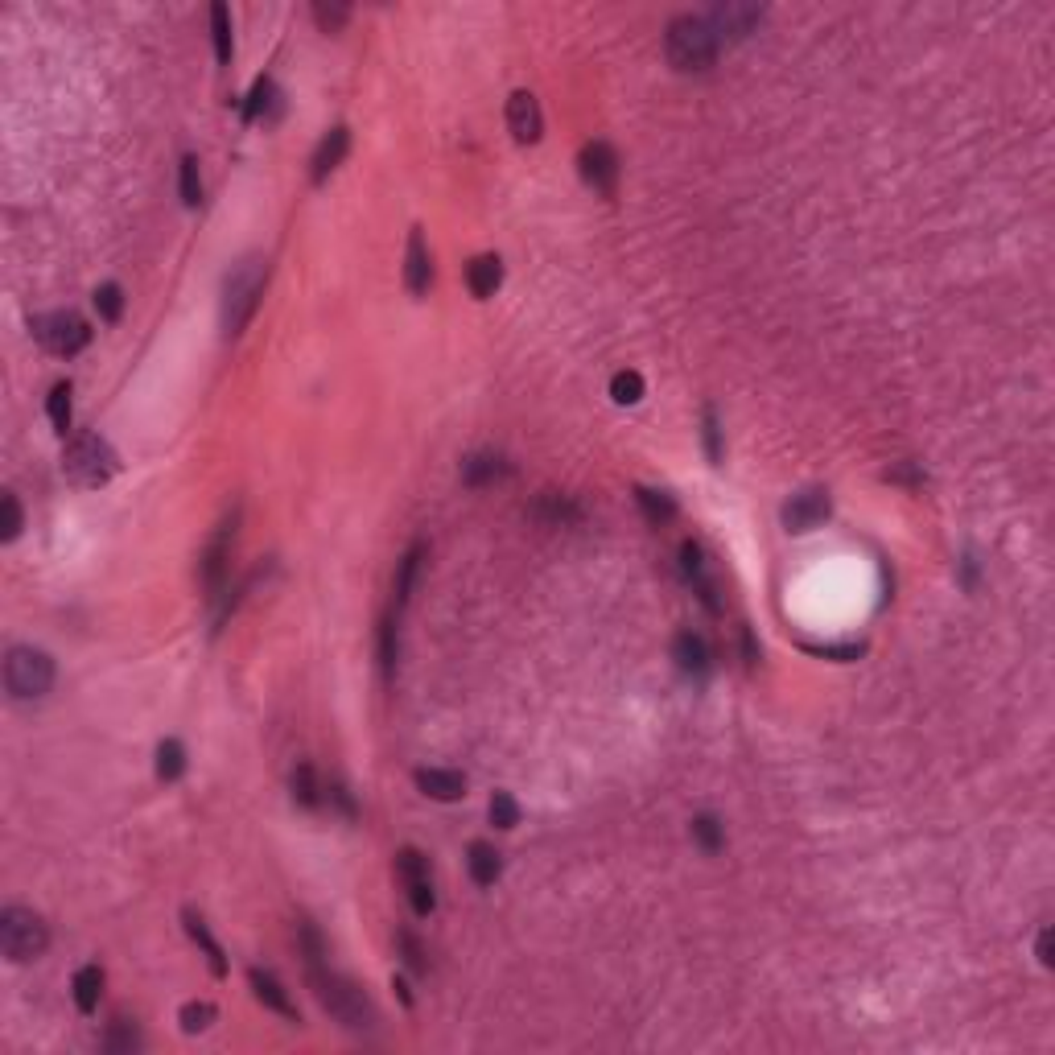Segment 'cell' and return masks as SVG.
Instances as JSON below:
<instances>
[{"label":"cell","instance_id":"cell-37","mask_svg":"<svg viewBox=\"0 0 1055 1055\" xmlns=\"http://www.w3.org/2000/svg\"><path fill=\"white\" fill-rule=\"evenodd\" d=\"M178 186H182V202H186V207H198V202H202V174H198V157L194 153L182 157V182Z\"/></svg>","mask_w":1055,"mask_h":1055},{"label":"cell","instance_id":"cell-19","mask_svg":"<svg viewBox=\"0 0 1055 1055\" xmlns=\"http://www.w3.org/2000/svg\"><path fill=\"white\" fill-rule=\"evenodd\" d=\"M248 981H252V994H256V1002H264L268 1010H277L281 1018H289V1023H301V1014H297V1006H293V998L285 994V985L272 977V973H264V969H252L248 973Z\"/></svg>","mask_w":1055,"mask_h":1055},{"label":"cell","instance_id":"cell-25","mask_svg":"<svg viewBox=\"0 0 1055 1055\" xmlns=\"http://www.w3.org/2000/svg\"><path fill=\"white\" fill-rule=\"evenodd\" d=\"M635 503H639V512L648 524L664 528L668 520H676V499L668 491H652V487H635Z\"/></svg>","mask_w":1055,"mask_h":1055},{"label":"cell","instance_id":"cell-26","mask_svg":"<svg viewBox=\"0 0 1055 1055\" xmlns=\"http://www.w3.org/2000/svg\"><path fill=\"white\" fill-rule=\"evenodd\" d=\"M71 990H75V1006L83 1014H91L99 1006V994H104V969H99V965H83L75 973V981H71Z\"/></svg>","mask_w":1055,"mask_h":1055},{"label":"cell","instance_id":"cell-36","mask_svg":"<svg viewBox=\"0 0 1055 1055\" xmlns=\"http://www.w3.org/2000/svg\"><path fill=\"white\" fill-rule=\"evenodd\" d=\"M610 396H615V404H639L643 400V376L639 371H619V376L610 380Z\"/></svg>","mask_w":1055,"mask_h":1055},{"label":"cell","instance_id":"cell-44","mask_svg":"<svg viewBox=\"0 0 1055 1055\" xmlns=\"http://www.w3.org/2000/svg\"><path fill=\"white\" fill-rule=\"evenodd\" d=\"M400 952H404V961H408V969H425V948L417 944V936H408V932H400Z\"/></svg>","mask_w":1055,"mask_h":1055},{"label":"cell","instance_id":"cell-16","mask_svg":"<svg viewBox=\"0 0 1055 1055\" xmlns=\"http://www.w3.org/2000/svg\"><path fill=\"white\" fill-rule=\"evenodd\" d=\"M429 281H433V260H429V248H425V235L413 231V235H408V252H404V285H408L413 297H425Z\"/></svg>","mask_w":1055,"mask_h":1055},{"label":"cell","instance_id":"cell-11","mask_svg":"<svg viewBox=\"0 0 1055 1055\" xmlns=\"http://www.w3.org/2000/svg\"><path fill=\"white\" fill-rule=\"evenodd\" d=\"M680 573H685V582L693 586V594L718 615L722 610V598H718V577L709 573V561H705V549L697 540H685L680 544Z\"/></svg>","mask_w":1055,"mask_h":1055},{"label":"cell","instance_id":"cell-22","mask_svg":"<svg viewBox=\"0 0 1055 1055\" xmlns=\"http://www.w3.org/2000/svg\"><path fill=\"white\" fill-rule=\"evenodd\" d=\"M507 474H512V466H507L499 454H491V450L470 454V458L462 462V483H466V487H487V483H495V479H507Z\"/></svg>","mask_w":1055,"mask_h":1055},{"label":"cell","instance_id":"cell-24","mask_svg":"<svg viewBox=\"0 0 1055 1055\" xmlns=\"http://www.w3.org/2000/svg\"><path fill=\"white\" fill-rule=\"evenodd\" d=\"M425 540H417L413 549H408L404 557H400V569H396V606H404L408 598H413V590H417V577H421V565H425Z\"/></svg>","mask_w":1055,"mask_h":1055},{"label":"cell","instance_id":"cell-34","mask_svg":"<svg viewBox=\"0 0 1055 1055\" xmlns=\"http://www.w3.org/2000/svg\"><path fill=\"white\" fill-rule=\"evenodd\" d=\"M272 104H277V87H272V79L264 75V79H256L252 83V95H248V104H244V120L252 124V120H260Z\"/></svg>","mask_w":1055,"mask_h":1055},{"label":"cell","instance_id":"cell-5","mask_svg":"<svg viewBox=\"0 0 1055 1055\" xmlns=\"http://www.w3.org/2000/svg\"><path fill=\"white\" fill-rule=\"evenodd\" d=\"M5 689L17 701H38L54 689V660L42 648H9L5 656Z\"/></svg>","mask_w":1055,"mask_h":1055},{"label":"cell","instance_id":"cell-7","mask_svg":"<svg viewBox=\"0 0 1055 1055\" xmlns=\"http://www.w3.org/2000/svg\"><path fill=\"white\" fill-rule=\"evenodd\" d=\"M33 338L50 351V355H79L91 343V326L75 314V310H58V314H42L33 318Z\"/></svg>","mask_w":1055,"mask_h":1055},{"label":"cell","instance_id":"cell-41","mask_svg":"<svg viewBox=\"0 0 1055 1055\" xmlns=\"http://www.w3.org/2000/svg\"><path fill=\"white\" fill-rule=\"evenodd\" d=\"M380 664H384V676H392V668H396V619L392 615L380 627Z\"/></svg>","mask_w":1055,"mask_h":1055},{"label":"cell","instance_id":"cell-10","mask_svg":"<svg viewBox=\"0 0 1055 1055\" xmlns=\"http://www.w3.org/2000/svg\"><path fill=\"white\" fill-rule=\"evenodd\" d=\"M763 21V9L759 5H718V9H709L705 13V25L713 29V38L722 42H742V38H751V33L759 29Z\"/></svg>","mask_w":1055,"mask_h":1055},{"label":"cell","instance_id":"cell-23","mask_svg":"<svg viewBox=\"0 0 1055 1055\" xmlns=\"http://www.w3.org/2000/svg\"><path fill=\"white\" fill-rule=\"evenodd\" d=\"M182 920H186V932H190V940L207 952V965H211V973L215 977H227V957H223V944L211 936V928L202 924V915H194V911H182Z\"/></svg>","mask_w":1055,"mask_h":1055},{"label":"cell","instance_id":"cell-46","mask_svg":"<svg viewBox=\"0 0 1055 1055\" xmlns=\"http://www.w3.org/2000/svg\"><path fill=\"white\" fill-rule=\"evenodd\" d=\"M1051 952H1055V948H1051V928H1043V932H1039V944H1035V957H1039V965H1047V969L1055 965V957H1051Z\"/></svg>","mask_w":1055,"mask_h":1055},{"label":"cell","instance_id":"cell-2","mask_svg":"<svg viewBox=\"0 0 1055 1055\" xmlns=\"http://www.w3.org/2000/svg\"><path fill=\"white\" fill-rule=\"evenodd\" d=\"M264 281H268V264L260 256H248L227 272V281H223V334L227 338H240L248 322L256 318Z\"/></svg>","mask_w":1055,"mask_h":1055},{"label":"cell","instance_id":"cell-38","mask_svg":"<svg viewBox=\"0 0 1055 1055\" xmlns=\"http://www.w3.org/2000/svg\"><path fill=\"white\" fill-rule=\"evenodd\" d=\"M0 512H5V520H0V540H17L21 536V524H25V516H21V503H17V495L13 491H5L0 495Z\"/></svg>","mask_w":1055,"mask_h":1055},{"label":"cell","instance_id":"cell-3","mask_svg":"<svg viewBox=\"0 0 1055 1055\" xmlns=\"http://www.w3.org/2000/svg\"><path fill=\"white\" fill-rule=\"evenodd\" d=\"M664 54L668 62L676 66V71H685V75H701L713 66V58H718V38H713V29L705 25V17H672L668 29H664Z\"/></svg>","mask_w":1055,"mask_h":1055},{"label":"cell","instance_id":"cell-13","mask_svg":"<svg viewBox=\"0 0 1055 1055\" xmlns=\"http://www.w3.org/2000/svg\"><path fill=\"white\" fill-rule=\"evenodd\" d=\"M507 128H512V136L520 145H536L540 141L544 116H540V104H536L532 91H516L512 99H507Z\"/></svg>","mask_w":1055,"mask_h":1055},{"label":"cell","instance_id":"cell-30","mask_svg":"<svg viewBox=\"0 0 1055 1055\" xmlns=\"http://www.w3.org/2000/svg\"><path fill=\"white\" fill-rule=\"evenodd\" d=\"M186 771V746L178 738H169L161 742V751H157V779H165V784H174V779Z\"/></svg>","mask_w":1055,"mask_h":1055},{"label":"cell","instance_id":"cell-20","mask_svg":"<svg viewBox=\"0 0 1055 1055\" xmlns=\"http://www.w3.org/2000/svg\"><path fill=\"white\" fill-rule=\"evenodd\" d=\"M466 870L474 878V887H495L499 874H503V858H499V849L487 845V841H474L466 849Z\"/></svg>","mask_w":1055,"mask_h":1055},{"label":"cell","instance_id":"cell-45","mask_svg":"<svg viewBox=\"0 0 1055 1055\" xmlns=\"http://www.w3.org/2000/svg\"><path fill=\"white\" fill-rule=\"evenodd\" d=\"M816 656H837V660H858L862 656V643H841V648H808Z\"/></svg>","mask_w":1055,"mask_h":1055},{"label":"cell","instance_id":"cell-43","mask_svg":"<svg viewBox=\"0 0 1055 1055\" xmlns=\"http://www.w3.org/2000/svg\"><path fill=\"white\" fill-rule=\"evenodd\" d=\"M705 454L709 462H722V429H718V417H713V408H705Z\"/></svg>","mask_w":1055,"mask_h":1055},{"label":"cell","instance_id":"cell-14","mask_svg":"<svg viewBox=\"0 0 1055 1055\" xmlns=\"http://www.w3.org/2000/svg\"><path fill=\"white\" fill-rule=\"evenodd\" d=\"M825 520H829V495L825 491H800L784 507L788 532H812V528H821Z\"/></svg>","mask_w":1055,"mask_h":1055},{"label":"cell","instance_id":"cell-27","mask_svg":"<svg viewBox=\"0 0 1055 1055\" xmlns=\"http://www.w3.org/2000/svg\"><path fill=\"white\" fill-rule=\"evenodd\" d=\"M536 516L544 524H553V528H561V524H582V507H577L573 499H565V495H540Z\"/></svg>","mask_w":1055,"mask_h":1055},{"label":"cell","instance_id":"cell-9","mask_svg":"<svg viewBox=\"0 0 1055 1055\" xmlns=\"http://www.w3.org/2000/svg\"><path fill=\"white\" fill-rule=\"evenodd\" d=\"M577 165H582V178H586V186L594 194L615 198V190H619V153L610 149L606 141H590L582 149V157H577Z\"/></svg>","mask_w":1055,"mask_h":1055},{"label":"cell","instance_id":"cell-12","mask_svg":"<svg viewBox=\"0 0 1055 1055\" xmlns=\"http://www.w3.org/2000/svg\"><path fill=\"white\" fill-rule=\"evenodd\" d=\"M235 520L231 516L219 524V532L211 536L207 553H202V582H207V598H219L223 594V582H227V561H231V540H235Z\"/></svg>","mask_w":1055,"mask_h":1055},{"label":"cell","instance_id":"cell-21","mask_svg":"<svg viewBox=\"0 0 1055 1055\" xmlns=\"http://www.w3.org/2000/svg\"><path fill=\"white\" fill-rule=\"evenodd\" d=\"M466 285H470V293L479 301L495 297V289L503 285V260L499 256H474L466 264Z\"/></svg>","mask_w":1055,"mask_h":1055},{"label":"cell","instance_id":"cell-15","mask_svg":"<svg viewBox=\"0 0 1055 1055\" xmlns=\"http://www.w3.org/2000/svg\"><path fill=\"white\" fill-rule=\"evenodd\" d=\"M347 149H351V132H347V128H330V132L322 136L318 149H314V157H310V178H314V186H322V182L334 174V169L343 165Z\"/></svg>","mask_w":1055,"mask_h":1055},{"label":"cell","instance_id":"cell-39","mask_svg":"<svg viewBox=\"0 0 1055 1055\" xmlns=\"http://www.w3.org/2000/svg\"><path fill=\"white\" fill-rule=\"evenodd\" d=\"M491 825L495 829H516L520 825V804L507 796V792H495L491 796Z\"/></svg>","mask_w":1055,"mask_h":1055},{"label":"cell","instance_id":"cell-31","mask_svg":"<svg viewBox=\"0 0 1055 1055\" xmlns=\"http://www.w3.org/2000/svg\"><path fill=\"white\" fill-rule=\"evenodd\" d=\"M693 837H697V845L705 849V854H718V849L726 845V829H722V821L718 816H693Z\"/></svg>","mask_w":1055,"mask_h":1055},{"label":"cell","instance_id":"cell-35","mask_svg":"<svg viewBox=\"0 0 1055 1055\" xmlns=\"http://www.w3.org/2000/svg\"><path fill=\"white\" fill-rule=\"evenodd\" d=\"M95 310H99V318H104V322H120V314H124V289L116 281L99 285L95 289Z\"/></svg>","mask_w":1055,"mask_h":1055},{"label":"cell","instance_id":"cell-17","mask_svg":"<svg viewBox=\"0 0 1055 1055\" xmlns=\"http://www.w3.org/2000/svg\"><path fill=\"white\" fill-rule=\"evenodd\" d=\"M417 788H421L429 800L454 804V800L466 796V775H462V771H450V767H421V771H417Z\"/></svg>","mask_w":1055,"mask_h":1055},{"label":"cell","instance_id":"cell-6","mask_svg":"<svg viewBox=\"0 0 1055 1055\" xmlns=\"http://www.w3.org/2000/svg\"><path fill=\"white\" fill-rule=\"evenodd\" d=\"M50 944V932L42 924V915H33L29 907H5L0 911V948L9 961H33L42 957Z\"/></svg>","mask_w":1055,"mask_h":1055},{"label":"cell","instance_id":"cell-33","mask_svg":"<svg viewBox=\"0 0 1055 1055\" xmlns=\"http://www.w3.org/2000/svg\"><path fill=\"white\" fill-rule=\"evenodd\" d=\"M46 413H50V425H54L58 433L71 429V384H54V388H50Z\"/></svg>","mask_w":1055,"mask_h":1055},{"label":"cell","instance_id":"cell-8","mask_svg":"<svg viewBox=\"0 0 1055 1055\" xmlns=\"http://www.w3.org/2000/svg\"><path fill=\"white\" fill-rule=\"evenodd\" d=\"M396 874L408 891V903H413L417 915H433L437 895H433V874H429V858L421 849H400L396 854Z\"/></svg>","mask_w":1055,"mask_h":1055},{"label":"cell","instance_id":"cell-42","mask_svg":"<svg viewBox=\"0 0 1055 1055\" xmlns=\"http://www.w3.org/2000/svg\"><path fill=\"white\" fill-rule=\"evenodd\" d=\"M141 1047V1035L136 1031H128L124 1023H116L108 1035H104V1051H136Z\"/></svg>","mask_w":1055,"mask_h":1055},{"label":"cell","instance_id":"cell-29","mask_svg":"<svg viewBox=\"0 0 1055 1055\" xmlns=\"http://www.w3.org/2000/svg\"><path fill=\"white\" fill-rule=\"evenodd\" d=\"M211 38H215V58L227 66L231 54H235V42H231V13H227V5H211Z\"/></svg>","mask_w":1055,"mask_h":1055},{"label":"cell","instance_id":"cell-28","mask_svg":"<svg viewBox=\"0 0 1055 1055\" xmlns=\"http://www.w3.org/2000/svg\"><path fill=\"white\" fill-rule=\"evenodd\" d=\"M293 800L301 804V808H318L326 796H322V784H318V771L310 767V763H301L297 771H293Z\"/></svg>","mask_w":1055,"mask_h":1055},{"label":"cell","instance_id":"cell-18","mask_svg":"<svg viewBox=\"0 0 1055 1055\" xmlns=\"http://www.w3.org/2000/svg\"><path fill=\"white\" fill-rule=\"evenodd\" d=\"M672 660H676V668L685 672V676L701 680V676L709 672V643H705L697 631H680V635L672 639Z\"/></svg>","mask_w":1055,"mask_h":1055},{"label":"cell","instance_id":"cell-1","mask_svg":"<svg viewBox=\"0 0 1055 1055\" xmlns=\"http://www.w3.org/2000/svg\"><path fill=\"white\" fill-rule=\"evenodd\" d=\"M305 965H310V981H314L318 1002L326 1006V1014L334 1018L338 1027H347V1031H355V1035H363V1031L376 1027V1006H371V998L359 990V985H355L351 977L326 969L322 957H318V961H305Z\"/></svg>","mask_w":1055,"mask_h":1055},{"label":"cell","instance_id":"cell-40","mask_svg":"<svg viewBox=\"0 0 1055 1055\" xmlns=\"http://www.w3.org/2000/svg\"><path fill=\"white\" fill-rule=\"evenodd\" d=\"M347 17H351V9H347V5H322V0L314 5V21H318L326 33H338V29L347 25Z\"/></svg>","mask_w":1055,"mask_h":1055},{"label":"cell","instance_id":"cell-4","mask_svg":"<svg viewBox=\"0 0 1055 1055\" xmlns=\"http://www.w3.org/2000/svg\"><path fill=\"white\" fill-rule=\"evenodd\" d=\"M62 470H66V479H71L75 487H104V483L116 479L120 458L99 433H75L71 441H66Z\"/></svg>","mask_w":1055,"mask_h":1055},{"label":"cell","instance_id":"cell-32","mask_svg":"<svg viewBox=\"0 0 1055 1055\" xmlns=\"http://www.w3.org/2000/svg\"><path fill=\"white\" fill-rule=\"evenodd\" d=\"M178 1018H182V1031L186 1035H202V1031H211V1023L219 1018V1010L211 1002H186Z\"/></svg>","mask_w":1055,"mask_h":1055}]
</instances>
